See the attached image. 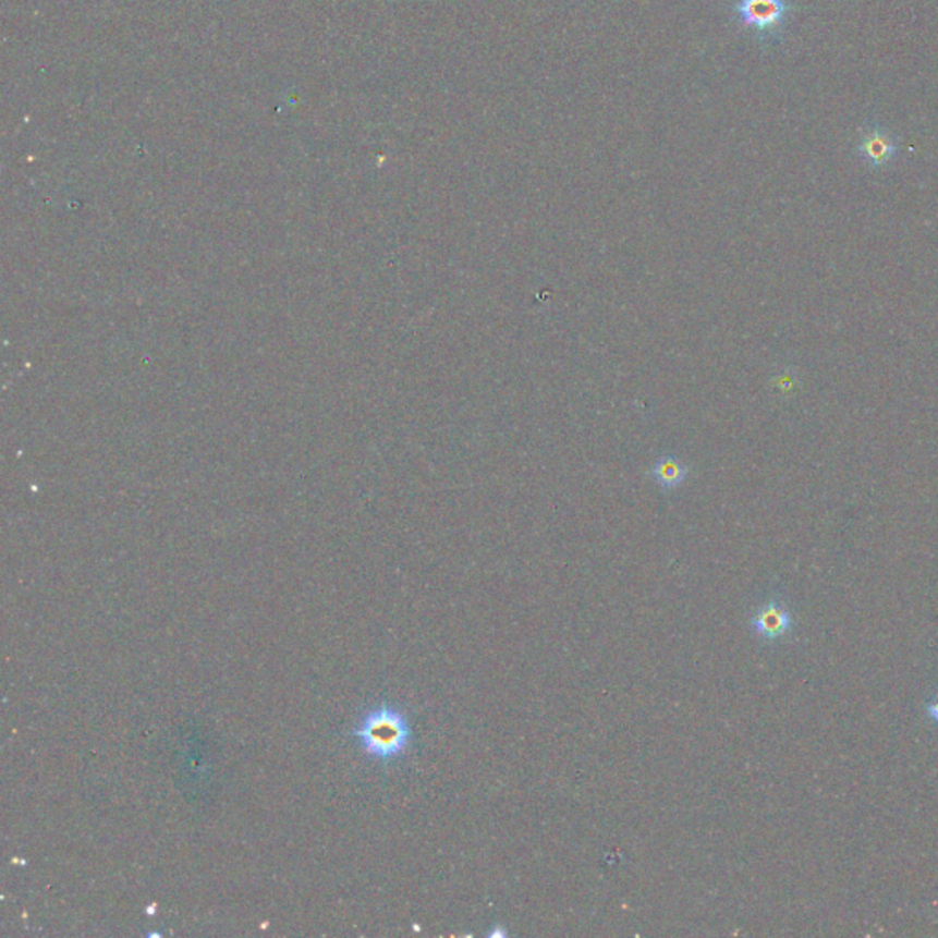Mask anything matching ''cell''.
<instances>
[{"mask_svg":"<svg viewBox=\"0 0 938 938\" xmlns=\"http://www.w3.org/2000/svg\"><path fill=\"white\" fill-rule=\"evenodd\" d=\"M352 733L357 739L363 754L383 763L400 759L407 754L413 739L407 715L403 709L389 703H381L370 708L360 719Z\"/></svg>","mask_w":938,"mask_h":938,"instance_id":"1","label":"cell"},{"mask_svg":"<svg viewBox=\"0 0 938 938\" xmlns=\"http://www.w3.org/2000/svg\"><path fill=\"white\" fill-rule=\"evenodd\" d=\"M858 156L865 166L875 171L891 168L899 160L900 145L899 136H894L891 129L881 125L880 121H865L864 127L860 129Z\"/></svg>","mask_w":938,"mask_h":938,"instance_id":"2","label":"cell"},{"mask_svg":"<svg viewBox=\"0 0 938 938\" xmlns=\"http://www.w3.org/2000/svg\"><path fill=\"white\" fill-rule=\"evenodd\" d=\"M735 13L744 28L760 35H776L789 19V0H739Z\"/></svg>","mask_w":938,"mask_h":938,"instance_id":"3","label":"cell"},{"mask_svg":"<svg viewBox=\"0 0 938 938\" xmlns=\"http://www.w3.org/2000/svg\"><path fill=\"white\" fill-rule=\"evenodd\" d=\"M792 628H794L792 612L783 599L776 596L760 601L750 617L752 633L765 644L784 638Z\"/></svg>","mask_w":938,"mask_h":938,"instance_id":"4","label":"cell"},{"mask_svg":"<svg viewBox=\"0 0 938 938\" xmlns=\"http://www.w3.org/2000/svg\"><path fill=\"white\" fill-rule=\"evenodd\" d=\"M653 475H655V480L663 489L679 488L680 484L684 483L685 475H687V467L679 459L666 455L660 461H657V464L653 467Z\"/></svg>","mask_w":938,"mask_h":938,"instance_id":"5","label":"cell"},{"mask_svg":"<svg viewBox=\"0 0 938 938\" xmlns=\"http://www.w3.org/2000/svg\"><path fill=\"white\" fill-rule=\"evenodd\" d=\"M927 714L931 717L933 722L938 724V693L931 698V701H929V704H927Z\"/></svg>","mask_w":938,"mask_h":938,"instance_id":"6","label":"cell"}]
</instances>
